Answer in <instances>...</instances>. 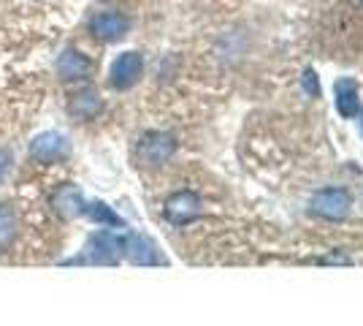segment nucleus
I'll return each mask as SVG.
<instances>
[{"mask_svg": "<svg viewBox=\"0 0 363 326\" xmlns=\"http://www.w3.org/2000/svg\"><path fill=\"white\" fill-rule=\"evenodd\" d=\"M177 153V139L166 134V131H147L141 139L136 141L133 158L141 169H157L166 166L168 161Z\"/></svg>", "mask_w": 363, "mask_h": 326, "instance_id": "obj_1", "label": "nucleus"}, {"mask_svg": "<svg viewBox=\"0 0 363 326\" xmlns=\"http://www.w3.org/2000/svg\"><path fill=\"white\" fill-rule=\"evenodd\" d=\"M120 261V234L117 232H95L87 239L82 256L68 259L62 264H90V266H114Z\"/></svg>", "mask_w": 363, "mask_h": 326, "instance_id": "obj_2", "label": "nucleus"}, {"mask_svg": "<svg viewBox=\"0 0 363 326\" xmlns=\"http://www.w3.org/2000/svg\"><path fill=\"white\" fill-rule=\"evenodd\" d=\"M352 210V196L347 188L325 185L312 193L309 199V212L323 217V220H345Z\"/></svg>", "mask_w": 363, "mask_h": 326, "instance_id": "obj_3", "label": "nucleus"}, {"mask_svg": "<svg viewBox=\"0 0 363 326\" xmlns=\"http://www.w3.org/2000/svg\"><path fill=\"white\" fill-rule=\"evenodd\" d=\"M120 259L130 261L136 266H160L166 264V256L160 253V248L152 242L150 237L136 232L120 234Z\"/></svg>", "mask_w": 363, "mask_h": 326, "instance_id": "obj_4", "label": "nucleus"}, {"mask_svg": "<svg viewBox=\"0 0 363 326\" xmlns=\"http://www.w3.org/2000/svg\"><path fill=\"white\" fill-rule=\"evenodd\" d=\"M163 212H166V220L174 223V226H187L198 217L203 215V202L201 196L193 193V190H177L171 193L163 204Z\"/></svg>", "mask_w": 363, "mask_h": 326, "instance_id": "obj_5", "label": "nucleus"}, {"mask_svg": "<svg viewBox=\"0 0 363 326\" xmlns=\"http://www.w3.org/2000/svg\"><path fill=\"white\" fill-rule=\"evenodd\" d=\"M71 156V141L57 131H46L38 134L30 141V158L35 163H60Z\"/></svg>", "mask_w": 363, "mask_h": 326, "instance_id": "obj_6", "label": "nucleus"}, {"mask_svg": "<svg viewBox=\"0 0 363 326\" xmlns=\"http://www.w3.org/2000/svg\"><path fill=\"white\" fill-rule=\"evenodd\" d=\"M141 71H144V58L138 52H122L120 58L111 63L108 82L117 90H128V87H133L141 79Z\"/></svg>", "mask_w": 363, "mask_h": 326, "instance_id": "obj_7", "label": "nucleus"}, {"mask_svg": "<svg viewBox=\"0 0 363 326\" xmlns=\"http://www.w3.org/2000/svg\"><path fill=\"white\" fill-rule=\"evenodd\" d=\"M49 204H52V210H55L60 217L74 220V217L84 215V204H87V199H84V193H82L76 185H60L55 193H52Z\"/></svg>", "mask_w": 363, "mask_h": 326, "instance_id": "obj_8", "label": "nucleus"}, {"mask_svg": "<svg viewBox=\"0 0 363 326\" xmlns=\"http://www.w3.org/2000/svg\"><path fill=\"white\" fill-rule=\"evenodd\" d=\"M90 31L95 33L101 41L114 44V41H122V38H125V33L130 31V22H128V16L117 14V11H104V14L92 16Z\"/></svg>", "mask_w": 363, "mask_h": 326, "instance_id": "obj_9", "label": "nucleus"}, {"mask_svg": "<svg viewBox=\"0 0 363 326\" xmlns=\"http://www.w3.org/2000/svg\"><path fill=\"white\" fill-rule=\"evenodd\" d=\"M92 71V63L87 55H82L79 49H65L60 58H57V77L62 82H79V79H87Z\"/></svg>", "mask_w": 363, "mask_h": 326, "instance_id": "obj_10", "label": "nucleus"}, {"mask_svg": "<svg viewBox=\"0 0 363 326\" xmlns=\"http://www.w3.org/2000/svg\"><path fill=\"white\" fill-rule=\"evenodd\" d=\"M333 93H336V109L342 117H355L361 112V90H358V82L355 79H339L333 85Z\"/></svg>", "mask_w": 363, "mask_h": 326, "instance_id": "obj_11", "label": "nucleus"}, {"mask_svg": "<svg viewBox=\"0 0 363 326\" xmlns=\"http://www.w3.org/2000/svg\"><path fill=\"white\" fill-rule=\"evenodd\" d=\"M68 112L74 114L76 120H92L104 112V101L95 90H82L68 101Z\"/></svg>", "mask_w": 363, "mask_h": 326, "instance_id": "obj_12", "label": "nucleus"}, {"mask_svg": "<svg viewBox=\"0 0 363 326\" xmlns=\"http://www.w3.org/2000/svg\"><path fill=\"white\" fill-rule=\"evenodd\" d=\"M84 217H90L92 223L106 226V229H125V220L101 199H90V202L84 204Z\"/></svg>", "mask_w": 363, "mask_h": 326, "instance_id": "obj_13", "label": "nucleus"}, {"mask_svg": "<svg viewBox=\"0 0 363 326\" xmlns=\"http://www.w3.org/2000/svg\"><path fill=\"white\" fill-rule=\"evenodd\" d=\"M16 237V217L9 204H0V253L11 248Z\"/></svg>", "mask_w": 363, "mask_h": 326, "instance_id": "obj_14", "label": "nucleus"}, {"mask_svg": "<svg viewBox=\"0 0 363 326\" xmlns=\"http://www.w3.org/2000/svg\"><path fill=\"white\" fill-rule=\"evenodd\" d=\"M303 90L312 95V98H318L320 95V82H318V74L309 68L306 74H303Z\"/></svg>", "mask_w": 363, "mask_h": 326, "instance_id": "obj_15", "label": "nucleus"}, {"mask_svg": "<svg viewBox=\"0 0 363 326\" xmlns=\"http://www.w3.org/2000/svg\"><path fill=\"white\" fill-rule=\"evenodd\" d=\"M9 169H11V153L9 150H0V183L9 174Z\"/></svg>", "mask_w": 363, "mask_h": 326, "instance_id": "obj_16", "label": "nucleus"}, {"mask_svg": "<svg viewBox=\"0 0 363 326\" xmlns=\"http://www.w3.org/2000/svg\"><path fill=\"white\" fill-rule=\"evenodd\" d=\"M320 264H350L347 256H339V253H331V256H325V259H318Z\"/></svg>", "mask_w": 363, "mask_h": 326, "instance_id": "obj_17", "label": "nucleus"}, {"mask_svg": "<svg viewBox=\"0 0 363 326\" xmlns=\"http://www.w3.org/2000/svg\"><path fill=\"white\" fill-rule=\"evenodd\" d=\"M361 128H363V117H361Z\"/></svg>", "mask_w": 363, "mask_h": 326, "instance_id": "obj_18", "label": "nucleus"}]
</instances>
